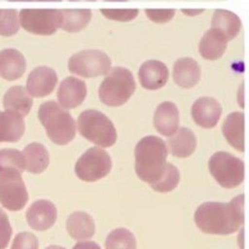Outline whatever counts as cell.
<instances>
[{
  "label": "cell",
  "instance_id": "cell-25",
  "mask_svg": "<svg viewBox=\"0 0 249 249\" xmlns=\"http://www.w3.org/2000/svg\"><path fill=\"white\" fill-rule=\"evenodd\" d=\"M3 106L6 111L26 116L33 108V96L23 86H13L4 95Z\"/></svg>",
  "mask_w": 249,
  "mask_h": 249
},
{
  "label": "cell",
  "instance_id": "cell-12",
  "mask_svg": "<svg viewBox=\"0 0 249 249\" xmlns=\"http://www.w3.org/2000/svg\"><path fill=\"white\" fill-rule=\"evenodd\" d=\"M57 219V210L53 202L39 199L26 211V221L30 228L39 232L50 230Z\"/></svg>",
  "mask_w": 249,
  "mask_h": 249
},
{
  "label": "cell",
  "instance_id": "cell-2",
  "mask_svg": "<svg viewBox=\"0 0 249 249\" xmlns=\"http://www.w3.org/2000/svg\"><path fill=\"white\" fill-rule=\"evenodd\" d=\"M167 143L157 136L140 140L135 148V171L141 181L156 183L167 167Z\"/></svg>",
  "mask_w": 249,
  "mask_h": 249
},
{
  "label": "cell",
  "instance_id": "cell-11",
  "mask_svg": "<svg viewBox=\"0 0 249 249\" xmlns=\"http://www.w3.org/2000/svg\"><path fill=\"white\" fill-rule=\"evenodd\" d=\"M57 85V74L49 66H37L29 74L26 90L33 97L49 96Z\"/></svg>",
  "mask_w": 249,
  "mask_h": 249
},
{
  "label": "cell",
  "instance_id": "cell-33",
  "mask_svg": "<svg viewBox=\"0 0 249 249\" xmlns=\"http://www.w3.org/2000/svg\"><path fill=\"white\" fill-rule=\"evenodd\" d=\"M12 249H39V241L33 233L21 232L15 235Z\"/></svg>",
  "mask_w": 249,
  "mask_h": 249
},
{
  "label": "cell",
  "instance_id": "cell-17",
  "mask_svg": "<svg viewBox=\"0 0 249 249\" xmlns=\"http://www.w3.org/2000/svg\"><path fill=\"white\" fill-rule=\"evenodd\" d=\"M222 132L224 139L238 152H244L246 144V116L243 112L235 111L226 117L222 124Z\"/></svg>",
  "mask_w": 249,
  "mask_h": 249
},
{
  "label": "cell",
  "instance_id": "cell-23",
  "mask_svg": "<svg viewBox=\"0 0 249 249\" xmlns=\"http://www.w3.org/2000/svg\"><path fill=\"white\" fill-rule=\"evenodd\" d=\"M167 146L172 156L177 159H187L197 148V137L190 128L179 127L172 136L168 137Z\"/></svg>",
  "mask_w": 249,
  "mask_h": 249
},
{
  "label": "cell",
  "instance_id": "cell-42",
  "mask_svg": "<svg viewBox=\"0 0 249 249\" xmlns=\"http://www.w3.org/2000/svg\"><path fill=\"white\" fill-rule=\"evenodd\" d=\"M37 1H61V0H37Z\"/></svg>",
  "mask_w": 249,
  "mask_h": 249
},
{
  "label": "cell",
  "instance_id": "cell-10",
  "mask_svg": "<svg viewBox=\"0 0 249 249\" xmlns=\"http://www.w3.org/2000/svg\"><path fill=\"white\" fill-rule=\"evenodd\" d=\"M20 26L35 35L55 34L61 24V9H23L19 13Z\"/></svg>",
  "mask_w": 249,
  "mask_h": 249
},
{
  "label": "cell",
  "instance_id": "cell-38",
  "mask_svg": "<svg viewBox=\"0 0 249 249\" xmlns=\"http://www.w3.org/2000/svg\"><path fill=\"white\" fill-rule=\"evenodd\" d=\"M238 104L242 108L244 107V84L242 82L241 86H239V90H238Z\"/></svg>",
  "mask_w": 249,
  "mask_h": 249
},
{
  "label": "cell",
  "instance_id": "cell-21",
  "mask_svg": "<svg viewBox=\"0 0 249 249\" xmlns=\"http://www.w3.org/2000/svg\"><path fill=\"white\" fill-rule=\"evenodd\" d=\"M211 26L218 33H221L228 41H231L241 33L242 20L235 13L224 9H217L213 13Z\"/></svg>",
  "mask_w": 249,
  "mask_h": 249
},
{
  "label": "cell",
  "instance_id": "cell-24",
  "mask_svg": "<svg viewBox=\"0 0 249 249\" xmlns=\"http://www.w3.org/2000/svg\"><path fill=\"white\" fill-rule=\"evenodd\" d=\"M227 45H228V40L221 33L211 28L202 36L198 45V51L203 59L214 61L223 56L227 50Z\"/></svg>",
  "mask_w": 249,
  "mask_h": 249
},
{
  "label": "cell",
  "instance_id": "cell-28",
  "mask_svg": "<svg viewBox=\"0 0 249 249\" xmlns=\"http://www.w3.org/2000/svg\"><path fill=\"white\" fill-rule=\"evenodd\" d=\"M106 249H136V238L126 228H116L108 233L105 242Z\"/></svg>",
  "mask_w": 249,
  "mask_h": 249
},
{
  "label": "cell",
  "instance_id": "cell-40",
  "mask_svg": "<svg viewBox=\"0 0 249 249\" xmlns=\"http://www.w3.org/2000/svg\"><path fill=\"white\" fill-rule=\"evenodd\" d=\"M46 249H66V248H64V247H60V246H50V247H48Z\"/></svg>",
  "mask_w": 249,
  "mask_h": 249
},
{
  "label": "cell",
  "instance_id": "cell-19",
  "mask_svg": "<svg viewBox=\"0 0 249 249\" xmlns=\"http://www.w3.org/2000/svg\"><path fill=\"white\" fill-rule=\"evenodd\" d=\"M26 70L24 55L15 49L0 51V76L8 81H15L23 76Z\"/></svg>",
  "mask_w": 249,
  "mask_h": 249
},
{
  "label": "cell",
  "instance_id": "cell-34",
  "mask_svg": "<svg viewBox=\"0 0 249 249\" xmlns=\"http://www.w3.org/2000/svg\"><path fill=\"white\" fill-rule=\"evenodd\" d=\"M146 15L156 24H166L175 18V9H146Z\"/></svg>",
  "mask_w": 249,
  "mask_h": 249
},
{
  "label": "cell",
  "instance_id": "cell-41",
  "mask_svg": "<svg viewBox=\"0 0 249 249\" xmlns=\"http://www.w3.org/2000/svg\"><path fill=\"white\" fill-rule=\"evenodd\" d=\"M69 1H96V0H69Z\"/></svg>",
  "mask_w": 249,
  "mask_h": 249
},
{
  "label": "cell",
  "instance_id": "cell-35",
  "mask_svg": "<svg viewBox=\"0 0 249 249\" xmlns=\"http://www.w3.org/2000/svg\"><path fill=\"white\" fill-rule=\"evenodd\" d=\"M12 234L13 228L10 226L8 215L0 208V249H5L8 247Z\"/></svg>",
  "mask_w": 249,
  "mask_h": 249
},
{
  "label": "cell",
  "instance_id": "cell-18",
  "mask_svg": "<svg viewBox=\"0 0 249 249\" xmlns=\"http://www.w3.org/2000/svg\"><path fill=\"white\" fill-rule=\"evenodd\" d=\"M173 80L179 88L192 89L201 80V68L192 57H181L173 65Z\"/></svg>",
  "mask_w": 249,
  "mask_h": 249
},
{
  "label": "cell",
  "instance_id": "cell-15",
  "mask_svg": "<svg viewBox=\"0 0 249 249\" xmlns=\"http://www.w3.org/2000/svg\"><path fill=\"white\" fill-rule=\"evenodd\" d=\"M170 71L166 64L159 60L143 62L139 70V79L142 88L146 90H160L168 81Z\"/></svg>",
  "mask_w": 249,
  "mask_h": 249
},
{
  "label": "cell",
  "instance_id": "cell-22",
  "mask_svg": "<svg viewBox=\"0 0 249 249\" xmlns=\"http://www.w3.org/2000/svg\"><path fill=\"white\" fill-rule=\"evenodd\" d=\"M25 132L24 117L12 111H0V143L18 142Z\"/></svg>",
  "mask_w": 249,
  "mask_h": 249
},
{
  "label": "cell",
  "instance_id": "cell-37",
  "mask_svg": "<svg viewBox=\"0 0 249 249\" xmlns=\"http://www.w3.org/2000/svg\"><path fill=\"white\" fill-rule=\"evenodd\" d=\"M204 12V9H182V13L188 17H196Z\"/></svg>",
  "mask_w": 249,
  "mask_h": 249
},
{
  "label": "cell",
  "instance_id": "cell-6",
  "mask_svg": "<svg viewBox=\"0 0 249 249\" xmlns=\"http://www.w3.org/2000/svg\"><path fill=\"white\" fill-rule=\"evenodd\" d=\"M208 170L217 183L227 190L241 186L246 176L244 162L232 153L224 151H219L211 156Z\"/></svg>",
  "mask_w": 249,
  "mask_h": 249
},
{
  "label": "cell",
  "instance_id": "cell-3",
  "mask_svg": "<svg viewBox=\"0 0 249 249\" xmlns=\"http://www.w3.org/2000/svg\"><path fill=\"white\" fill-rule=\"evenodd\" d=\"M37 117L50 141L55 144H68L76 136L77 124L70 113L57 102L46 101L40 105Z\"/></svg>",
  "mask_w": 249,
  "mask_h": 249
},
{
  "label": "cell",
  "instance_id": "cell-4",
  "mask_svg": "<svg viewBox=\"0 0 249 249\" xmlns=\"http://www.w3.org/2000/svg\"><path fill=\"white\" fill-rule=\"evenodd\" d=\"M136 90V81L126 68H112L99 88V99L110 107H119L131 99Z\"/></svg>",
  "mask_w": 249,
  "mask_h": 249
},
{
  "label": "cell",
  "instance_id": "cell-32",
  "mask_svg": "<svg viewBox=\"0 0 249 249\" xmlns=\"http://www.w3.org/2000/svg\"><path fill=\"white\" fill-rule=\"evenodd\" d=\"M100 12L106 19L127 23V21L136 19L140 10L139 9H101Z\"/></svg>",
  "mask_w": 249,
  "mask_h": 249
},
{
  "label": "cell",
  "instance_id": "cell-20",
  "mask_svg": "<svg viewBox=\"0 0 249 249\" xmlns=\"http://www.w3.org/2000/svg\"><path fill=\"white\" fill-rule=\"evenodd\" d=\"M66 230L70 237L76 241H88L95 234V222L89 213L77 211L71 213L66 221Z\"/></svg>",
  "mask_w": 249,
  "mask_h": 249
},
{
  "label": "cell",
  "instance_id": "cell-7",
  "mask_svg": "<svg viewBox=\"0 0 249 249\" xmlns=\"http://www.w3.org/2000/svg\"><path fill=\"white\" fill-rule=\"evenodd\" d=\"M21 173L17 168L0 170V204L13 212L23 210L29 199Z\"/></svg>",
  "mask_w": 249,
  "mask_h": 249
},
{
  "label": "cell",
  "instance_id": "cell-14",
  "mask_svg": "<svg viewBox=\"0 0 249 249\" xmlns=\"http://www.w3.org/2000/svg\"><path fill=\"white\" fill-rule=\"evenodd\" d=\"M88 89L84 80L75 76H69L62 80L57 89V101L65 110H72L85 101Z\"/></svg>",
  "mask_w": 249,
  "mask_h": 249
},
{
  "label": "cell",
  "instance_id": "cell-13",
  "mask_svg": "<svg viewBox=\"0 0 249 249\" xmlns=\"http://www.w3.org/2000/svg\"><path fill=\"white\" fill-rule=\"evenodd\" d=\"M191 115L196 124L202 128H213L217 126L222 116L221 104L213 97L203 96L195 101Z\"/></svg>",
  "mask_w": 249,
  "mask_h": 249
},
{
  "label": "cell",
  "instance_id": "cell-39",
  "mask_svg": "<svg viewBox=\"0 0 249 249\" xmlns=\"http://www.w3.org/2000/svg\"><path fill=\"white\" fill-rule=\"evenodd\" d=\"M243 228L241 230V232H239V248L241 249H244V246H243Z\"/></svg>",
  "mask_w": 249,
  "mask_h": 249
},
{
  "label": "cell",
  "instance_id": "cell-5",
  "mask_svg": "<svg viewBox=\"0 0 249 249\" xmlns=\"http://www.w3.org/2000/svg\"><path fill=\"white\" fill-rule=\"evenodd\" d=\"M77 130L82 137L102 148L112 147L117 141L112 121L97 110L82 111L77 117Z\"/></svg>",
  "mask_w": 249,
  "mask_h": 249
},
{
  "label": "cell",
  "instance_id": "cell-27",
  "mask_svg": "<svg viewBox=\"0 0 249 249\" xmlns=\"http://www.w3.org/2000/svg\"><path fill=\"white\" fill-rule=\"evenodd\" d=\"M91 17L90 9H61L60 29L68 33H79L89 25Z\"/></svg>",
  "mask_w": 249,
  "mask_h": 249
},
{
  "label": "cell",
  "instance_id": "cell-9",
  "mask_svg": "<svg viewBox=\"0 0 249 249\" xmlns=\"http://www.w3.org/2000/svg\"><path fill=\"white\" fill-rule=\"evenodd\" d=\"M112 161L102 147H91L77 160L75 173L84 182H96L111 172Z\"/></svg>",
  "mask_w": 249,
  "mask_h": 249
},
{
  "label": "cell",
  "instance_id": "cell-36",
  "mask_svg": "<svg viewBox=\"0 0 249 249\" xmlns=\"http://www.w3.org/2000/svg\"><path fill=\"white\" fill-rule=\"evenodd\" d=\"M72 249H101V247L92 241H80Z\"/></svg>",
  "mask_w": 249,
  "mask_h": 249
},
{
  "label": "cell",
  "instance_id": "cell-16",
  "mask_svg": "<svg viewBox=\"0 0 249 249\" xmlns=\"http://www.w3.org/2000/svg\"><path fill=\"white\" fill-rule=\"evenodd\" d=\"M153 124L162 136H172L179 128L178 107L171 101L160 104L153 115Z\"/></svg>",
  "mask_w": 249,
  "mask_h": 249
},
{
  "label": "cell",
  "instance_id": "cell-29",
  "mask_svg": "<svg viewBox=\"0 0 249 249\" xmlns=\"http://www.w3.org/2000/svg\"><path fill=\"white\" fill-rule=\"evenodd\" d=\"M179 179H181V175H179L178 168L176 167L175 164L167 162V167H166L163 176L156 183L151 184V188L156 192L168 193L178 186Z\"/></svg>",
  "mask_w": 249,
  "mask_h": 249
},
{
  "label": "cell",
  "instance_id": "cell-1",
  "mask_svg": "<svg viewBox=\"0 0 249 249\" xmlns=\"http://www.w3.org/2000/svg\"><path fill=\"white\" fill-rule=\"evenodd\" d=\"M195 223L207 234L228 235L241 230L244 223V195L230 202H206L195 212Z\"/></svg>",
  "mask_w": 249,
  "mask_h": 249
},
{
  "label": "cell",
  "instance_id": "cell-26",
  "mask_svg": "<svg viewBox=\"0 0 249 249\" xmlns=\"http://www.w3.org/2000/svg\"><path fill=\"white\" fill-rule=\"evenodd\" d=\"M24 159H25L26 171L29 173L39 175L43 173L48 168L50 163V155L49 151L44 144L39 142H33L29 143L23 151Z\"/></svg>",
  "mask_w": 249,
  "mask_h": 249
},
{
  "label": "cell",
  "instance_id": "cell-31",
  "mask_svg": "<svg viewBox=\"0 0 249 249\" xmlns=\"http://www.w3.org/2000/svg\"><path fill=\"white\" fill-rule=\"evenodd\" d=\"M4 168H17L20 172L26 171L23 152L13 150V148H5L0 151V170H4Z\"/></svg>",
  "mask_w": 249,
  "mask_h": 249
},
{
  "label": "cell",
  "instance_id": "cell-8",
  "mask_svg": "<svg viewBox=\"0 0 249 249\" xmlns=\"http://www.w3.org/2000/svg\"><path fill=\"white\" fill-rule=\"evenodd\" d=\"M69 71L77 76L91 79L106 75L111 70V59L101 50H81L68 62Z\"/></svg>",
  "mask_w": 249,
  "mask_h": 249
},
{
  "label": "cell",
  "instance_id": "cell-30",
  "mask_svg": "<svg viewBox=\"0 0 249 249\" xmlns=\"http://www.w3.org/2000/svg\"><path fill=\"white\" fill-rule=\"evenodd\" d=\"M19 29V13L15 9H0V36H13Z\"/></svg>",
  "mask_w": 249,
  "mask_h": 249
}]
</instances>
